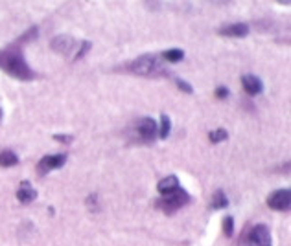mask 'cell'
I'll return each mask as SVG.
<instances>
[{
	"mask_svg": "<svg viewBox=\"0 0 291 246\" xmlns=\"http://www.w3.org/2000/svg\"><path fill=\"white\" fill-rule=\"evenodd\" d=\"M0 68L20 81H32L35 77V72L28 66L24 55L17 46H9L6 50H0Z\"/></svg>",
	"mask_w": 291,
	"mask_h": 246,
	"instance_id": "1",
	"label": "cell"
},
{
	"mask_svg": "<svg viewBox=\"0 0 291 246\" xmlns=\"http://www.w3.org/2000/svg\"><path fill=\"white\" fill-rule=\"evenodd\" d=\"M190 202V195L188 191H184L182 188H177L175 191L168 193V195H162L161 201H157V208L162 210L164 213H173V211L181 210L182 206H186Z\"/></svg>",
	"mask_w": 291,
	"mask_h": 246,
	"instance_id": "2",
	"label": "cell"
},
{
	"mask_svg": "<svg viewBox=\"0 0 291 246\" xmlns=\"http://www.w3.org/2000/svg\"><path fill=\"white\" fill-rule=\"evenodd\" d=\"M161 61L157 55H142L138 57L137 61L128 64V70L133 73H138V75H153V73L161 72Z\"/></svg>",
	"mask_w": 291,
	"mask_h": 246,
	"instance_id": "3",
	"label": "cell"
},
{
	"mask_svg": "<svg viewBox=\"0 0 291 246\" xmlns=\"http://www.w3.org/2000/svg\"><path fill=\"white\" fill-rule=\"evenodd\" d=\"M247 246H271V232L265 224H256L251 228L245 239Z\"/></svg>",
	"mask_w": 291,
	"mask_h": 246,
	"instance_id": "4",
	"label": "cell"
},
{
	"mask_svg": "<svg viewBox=\"0 0 291 246\" xmlns=\"http://www.w3.org/2000/svg\"><path fill=\"white\" fill-rule=\"evenodd\" d=\"M65 162H66V153L43 156V158L39 160V164H37V173L43 176V174L50 173V171H54V169H59V167H63Z\"/></svg>",
	"mask_w": 291,
	"mask_h": 246,
	"instance_id": "5",
	"label": "cell"
},
{
	"mask_svg": "<svg viewBox=\"0 0 291 246\" xmlns=\"http://www.w3.org/2000/svg\"><path fill=\"white\" fill-rule=\"evenodd\" d=\"M267 204L271 210L276 211H288L291 206V191L286 189H276L275 193H271V197L267 199Z\"/></svg>",
	"mask_w": 291,
	"mask_h": 246,
	"instance_id": "6",
	"label": "cell"
},
{
	"mask_svg": "<svg viewBox=\"0 0 291 246\" xmlns=\"http://www.w3.org/2000/svg\"><path fill=\"white\" fill-rule=\"evenodd\" d=\"M138 136L142 138L144 142H153L155 136L159 134V125L153 118H142L137 123Z\"/></svg>",
	"mask_w": 291,
	"mask_h": 246,
	"instance_id": "7",
	"label": "cell"
},
{
	"mask_svg": "<svg viewBox=\"0 0 291 246\" xmlns=\"http://www.w3.org/2000/svg\"><path fill=\"white\" fill-rule=\"evenodd\" d=\"M242 85H243L247 94H251V96H256V94H260L264 90V83L256 75H243L242 77Z\"/></svg>",
	"mask_w": 291,
	"mask_h": 246,
	"instance_id": "8",
	"label": "cell"
},
{
	"mask_svg": "<svg viewBox=\"0 0 291 246\" xmlns=\"http://www.w3.org/2000/svg\"><path fill=\"white\" fill-rule=\"evenodd\" d=\"M17 199L18 202H22V204H30V202H33L37 199V191L32 188V184L28 182V180H22V182H20L18 191H17Z\"/></svg>",
	"mask_w": 291,
	"mask_h": 246,
	"instance_id": "9",
	"label": "cell"
},
{
	"mask_svg": "<svg viewBox=\"0 0 291 246\" xmlns=\"http://www.w3.org/2000/svg\"><path fill=\"white\" fill-rule=\"evenodd\" d=\"M219 33L225 37H245L249 35V24H245V22H236V24L221 28Z\"/></svg>",
	"mask_w": 291,
	"mask_h": 246,
	"instance_id": "10",
	"label": "cell"
},
{
	"mask_svg": "<svg viewBox=\"0 0 291 246\" xmlns=\"http://www.w3.org/2000/svg\"><path fill=\"white\" fill-rule=\"evenodd\" d=\"M177 188H179V178L175 174H170V176H166V178H162L161 182L157 184V191L161 195H168V193L175 191Z\"/></svg>",
	"mask_w": 291,
	"mask_h": 246,
	"instance_id": "11",
	"label": "cell"
},
{
	"mask_svg": "<svg viewBox=\"0 0 291 246\" xmlns=\"http://www.w3.org/2000/svg\"><path fill=\"white\" fill-rule=\"evenodd\" d=\"M72 44H74V41L70 39V37L59 35V37H55V39H54L52 48H54V50H57V52H63V54H66V52L72 48Z\"/></svg>",
	"mask_w": 291,
	"mask_h": 246,
	"instance_id": "12",
	"label": "cell"
},
{
	"mask_svg": "<svg viewBox=\"0 0 291 246\" xmlns=\"http://www.w3.org/2000/svg\"><path fill=\"white\" fill-rule=\"evenodd\" d=\"M227 206H228L227 195L221 191V189H218V191L214 193V197H212V204H210V208H212V210H225Z\"/></svg>",
	"mask_w": 291,
	"mask_h": 246,
	"instance_id": "13",
	"label": "cell"
},
{
	"mask_svg": "<svg viewBox=\"0 0 291 246\" xmlns=\"http://www.w3.org/2000/svg\"><path fill=\"white\" fill-rule=\"evenodd\" d=\"M17 164H18V156L15 155L13 151L6 149V151L0 153V165H2V167H11V165H17Z\"/></svg>",
	"mask_w": 291,
	"mask_h": 246,
	"instance_id": "14",
	"label": "cell"
},
{
	"mask_svg": "<svg viewBox=\"0 0 291 246\" xmlns=\"http://www.w3.org/2000/svg\"><path fill=\"white\" fill-rule=\"evenodd\" d=\"M170 132H172V121H170V118H168L166 114H162V116H161V129H159V136L162 138V140H166V138L170 136Z\"/></svg>",
	"mask_w": 291,
	"mask_h": 246,
	"instance_id": "15",
	"label": "cell"
},
{
	"mask_svg": "<svg viewBox=\"0 0 291 246\" xmlns=\"http://www.w3.org/2000/svg\"><path fill=\"white\" fill-rule=\"evenodd\" d=\"M182 57H184V52L179 50V48H172V50H166V52H164V59L170 61V63H179Z\"/></svg>",
	"mask_w": 291,
	"mask_h": 246,
	"instance_id": "16",
	"label": "cell"
},
{
	"mask_svg": "<svg viewBox=\"0 0 291 246\" xmlns=\"http://www.w3.org/2000/svg\"><path fill=\"white\" fill-rule=\"evenodd\" d=\"M209 138H210V142L212 144H219V142H225L228 138V132L225 130V129H218V130H212L209 134Z\"/></svg>",
	"mask_w": 291,
	"mask_h": 246,
	"instance_id": "17",
	"label": "cell"
},
{
	"mask_svg": "<svg viewBox=\"0 0 291 246\" xmlns=\"http://www.w3.org/2000/svg\"><path fill=\"white\" fill-rule=\"evenodd\" d=\"M223 232H225L227 237H232V233H234V219L230 215L225 217V220H223Z\"/></svg>",
	"mask_w": 291,
	"mask_h": 246,
	"instance_id": "18",
	"label": "cell"
},
{
	"mask_svg": "<svg viewBox=\"0 0 291 246\" xmlns=\"http://www.w3.org/2000/svg\"><path fill=\"white\" fill-rule=\"evenodd\" d=\"M175 85H177V87H179L182 92H186V94H192V92H194L192 85H188V83L184 81V79H179V77H177V79H175Z\"/></svg>",
	"mask_w": 291,
	"mask_h": 246,
	"instance_id": "19",
	"label": "cell"
},
{
	"mask_svg": "<svg viewBox=\"0 0 291 246\" xmlns=\"http://www.w3.org/2000/svg\"><path fill=\"white\" fill-rule=\"evenodd\" d=\"M89 48H91V43H89V41H85V43L81 44V48H80V52L76 54V59H81L83 55L89 52Z\"/></svg>",
	"mask_w": 291,
	"mask_h": 246,
	"instance_id": "20",
	"label": "cell"
},
{
	"mask_svg": "<svg viewBox=\"0 0 291 246\" xmlns=\"http://www.w3.org/2000/svg\"><path fill=\"white\" fill-rule=\"evenodd\" d=\"M227 96H228L227 87H218V88H216V98H219V100H225Z\"/></svg>",
	"mask_w": 291,
	"mask_h": 246,
	"instance_id": "21",
	"label": "cell"
},
{
	"mask_svg": "<svg viewBox=\"0 0 291 246\" xmlns=\"http://www.w3.org/2000/svg\"><path fill=\"white\" fill-rule=\"evenodd\" d=\"M54 140H57V142H65V144H70V142H72V136H70V134H54Z\"/></svg>",
	"mask_w": 291,
	"mask_h": 246,
	"instance_id": "22",
	"label": "cell"
},
{
	"mask_svg": "<svg viewBox=\"0 0 291 246\" xmlns=\"http://www.w3.org/2000/svg\"><path fill=\"white\" fill-rule=\"evenodd\" d=\"M0 118H2V110H0Z\"/></svg>",
	"mask_w": 291,
	"mask_h": 246,
	"instance_id": "23",
	"label": "cell"
}]
</instances>
